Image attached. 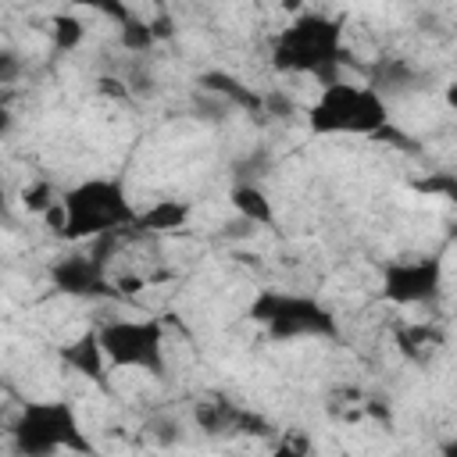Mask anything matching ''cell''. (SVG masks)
<instances>
[{
    "label": "cell",
    "mask_w": 457,
    "mask_h": 457,
    "mask_svg": "<svg viewBox=\"0 0 457 457\" xmlns=\"http://www.w3.org/2000/svg\"><path fill=\"white\" fill-rule=\"evenodd\" d=\"M443 286V261L439 257H414V261H393L382 275V296L389 303L411 307L425 303Z\"/></svg>",
    "instance_id": "52a82bcc"
},
{
    "label": "cell",
    "mask_w": 457,
    "mask_h": 457,
    "mask_svg": "<svg viewBox=\"0 0 457 457\" xmlns=\"http://www.w3.org/2000/svg\"><path fill=\"white\" fill-rule=\"evenodd\" d=\"M250 318L264 325L271 339H332L339 332L336 314L321 300L289 289H261L250 303Z\"/></svg>",
    "instance_id": "277c9868"
},
{
    "label": "cell",
    "mask_w": 457,
    "mask_h": 457,
    "mask_svg": "<svg viewBox=\"0 0 457 457\" xmlns=\"http://www.w3.org/2000/svg\"><path fill=\"white\" fill-rule=\"evenodd\" d=\"M54 200H57V189H54L46 179H36V182H29V186L21 189V204H25L32 214H43Z\"/></svg>",
    "instance_id": "4fadbf2b"
},
{
    "label": "cell",
    "mask_w": 457,
    "mask_h": 457,
    "mask_svg": "<svg viewBox=\"0 0 457 457\" xmlns=\"http://www.w3.org/2000/svg\"><path fill=\"white\" fill-rule=\"evenodd\" d=\"M11 443L18 453H57V450H89V439L79 428V414L68 400H36L25 403L11 425Z\"/></svg>",
    "instance_id": "5b68a950"
},
{
    "label": "cell",
    "mask_w": 457,
    "mask_h": 457,
    "mask_svg": "<svg viewBox=\"0 0 457 457\" xmlns=\"http://www.w3.org/2000/svg\"><path fill=\"white\" fill-rule=\"evenodd\" d=\"M275 68L278 71H296V75H314L325 82L339 79V64H343V25L328 14L307 11L300 18H293L278 39H275Z\"/></svg>",
    "instance_id": "6da1fadb"
},
{
    "label": "cell",
    "mask_w": 457,
    "mask_h": 457,
    "mask_svg": "<svg viewBox=\"0 0 457 457\" xmlns=\"http://www.w3.org/2000/svg\"><path fill=\"white\" fill-rule=\"evenodd\" d=\"M104 357L111 368L164 375V325L157 318H114L96 328Z\"/></svg>",
    "instance_id": "8992f818"
},
{
    "label": "cell",
    "mask_w": 457,
    "mask_h": 457,
    "mask_svg": "<svg viewBox=\"0 0 457 457\" xmlns=\"http://www.w3.org/2000/svg\"><path fill=\"white\" fill-rule=\"evenodd\" d=\"M121 43L129 46V50H146L150 43H154V32H150V25H143V21H136V18H129V21H121Z\"/></svg>",
    "instance_id": "5bb4252c"
},
{
    "label": "cell",
    "mask_w": 457,
    "mask_h": 457,
    "mask_svg": "<svg viewBox=\"0 0 457 457\" xmlns=\"http://www.w3.org/2000/svg\"><path fill=\"white\" fill-rule=\"evenodd\" d=\"M186 218H189V207L182 200H157L154 207L136 211L132 228H139V232H171V228H182Z\"/></svg>",
    "instance_id": "8fae6325"
},
{
    "label": "cell",
    "mask_w": 457,
    "mask_h": 457,
    "mask_svg": "<svg viewBox=\"0 0 457 457\" xmlns=\"http://www.w3.org/2000/svg\"><path fill=\"white\" fill-rule=\"evenodd\" d=\"M11 125H14V114H11V111H7L4 104H0V139H4L7 132H11Z\"/></svg>",
    "instance_id": "e0dca14e"
},
{
    "label": "cell",
    "mask_w": 457,
    "mask_h": 457,
    "mask_svg": "<svg viewBox=\"0 0 457 457\" xmlns=\"http://www.w3.org/2000/svg\"><path fill=\"white\" fill-rule=\"evenodd\" d=\"M389 121L386 96L361 82L332 79L307 107V125L318 136H375Z\"/></svg>",
    "instance_id": "3957f363"
},
{
    "label": "cell",
    "mask_w": 457,
    "mask_h": 457,
    "mask_svg": "<svg viewBox=\"0 0 457 457\" xmlns=\"http://www.w3.org/2000/svg\"><path fill=\"white\" fill-rule=\"evenodd\" d=\"M50 29H54L57 50H75V46L82 43V36H86V29H82V21H79L75 14H57Z\"/></svg>",
    "instance_id": "7c38bea8"
},
{
    "label": "cell",
    "mask_w": 457,
    "mask_h": 457,
    "mask_svg": "<svg viewBox=\"0 0 457 457\" xmlns=\"http://www.w3.org/2000/svg\"><path fill=\"white\" fill-rule=\"evenodd\" d=\"M68 4H75V7H89V11H100V14H107V18H118V25L132 18V14L125 11V4H121V0H68Z\"/></svg>",
    "instance_id": "9a60e30c"
},
{
    "label": "cell",
    "mask_w": 457,
    "mask_h": 457,
    "mask_svg": "<svg viewBox=\"0 0 457 457\" xmlns=\"http://www.w3.org/2000/svg\"><path fill=\"white\" fill-rule=\"evenodd\" d=\"M61 204H64V232L61 236L71 243H82V239L93 243L100 236L125 232L136 221V207L125 196L121 179L93 175V179L71 186L68 193H61Z\"/></svg>",
    "instance_id": "7a4b0ae2"
},
{
    "label": "cell",
    "mask_w": 457,
    "mask_h": 457,
    "mask_svg": "<svg viewBox=\"0 0 457 457\" xmlns=\"http://www.w3.org/2000/svg\"><path fill=\"white\" fill-rule=\"evenodd\" d=\"M50 282L57 286V293H68L75 300H107L118 296L107 264L100 257V250L93 253H68L50 268Z\"/></svg>",
    "instance_id": "ba28073f"
},
{
    "label": "cell",
    "mask_w": 457,
    "mask_h": 457,
    "mask_svg": "<svg viewBox=\"0 0 457 457\" xmlns=\"http://www.w3.org/2000/svg\"><path fill=\"white\" fill-rule=\"evenodd\" d=\"M7 207V186H4V168H0V211Z\"/></svg>",
    "instance_id": "ac0fdd59"
},
{
    "label": "cell",
    "mask_w": 457,
    "mask_h": 457,
    "mask_svg": "<svg viewBox=\"0 0 457 457\" xmlns=\"http://www.w3.org/2000/svg\"><path fill=\"white\" fill-rule=\"evenodd\" d=\"M228 200H232L236 214H239L243 221H250V225H271V221H275L271 200H268V193H264L257 182H236L232 193H228Z\"/></svg>",
    "instance_id": "30bf717a"
},
{
    "label": "cell",
    "mask_w": 457,
    "mask_h": 457,
    "mask_svg": "<svg viewBox=\"0 0 457 457\" xmlns=\"http://www.w3.org/2000/svg\"><path fill=\"white\" fill-rule=\"evenodd\" d=\"M61 361H64L71 371L86 375L89 382L107 386V368H111V364H107V357H104V346H100L96 332H86V336L71 339L68 346H61Z\"/></svg>",
    "instance_id": "9c48e42d"
},
{
    "label": "cell",
    "mask_w": 457,
    "mask_h": 457,
    "mask_svg": "<svg viewBox=\"0 0 457 457\" xmlns=\"http://www.w3.org/2000/svg\"><path fill=\"white\" fill-rule=\"evenodd\" d=\"M21 71H25L21 57H18L14 50H0V86L18 82V79H21Z\"/></svg>",
    "instance_id": "2e32d148"
}]
</instances>
